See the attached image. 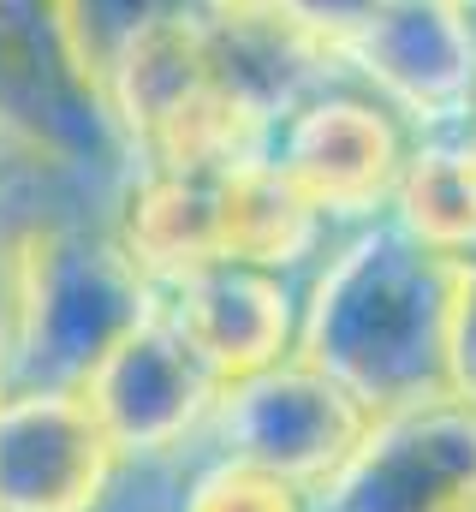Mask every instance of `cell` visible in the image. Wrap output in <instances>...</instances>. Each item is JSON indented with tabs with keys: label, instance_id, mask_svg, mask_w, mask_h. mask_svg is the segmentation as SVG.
Returning a JSON list of instances; mask_svg holds the SVG:
<instances>
[{
	"label": "cell",
	"instance_id": "obj_1",
	"mask_svg": "<svg viewBox=\"0 0 476 512\" xmlns=\"http://www.w3.org/2000/svg\"><path fill=\"white\" fill-rule=\"evenodd\" d=\"M405 137L399 126L352 96L304 108L280 137V173L310 197L316 215H369L393 203L399 167H405Z\"/></svg>",
	"mask_w": 476,
	"mask_h": 512
},
{
	"label": "cell",
	"instance_id": "obj_2",
	"mask_svg": "<svg viewBox=\"0 0 476 512\" xmlns=\"http://www.w3.org/2000/svg\"><path fill=\"white\" fill-rule=\"evenodd\" d=\"M286 334H292V310L268 268L209 262L179 280V340L203 370L227 382L268 376L286 352Z\"/></svg>",
	"mask_w": 476,
	"mask_h": 512
},
{
	"label": "cell",
	"instance_id": "obj_3",
	"mask_svg": "<svg viewBox=\"0 0 476 512\" xmlns=\"http://www.w3.org/2000/svg\"><path fill=\"white\" fill-rule=\"evenodd\" d=\"M244 447L238 459L268 465L280 477H334L363 441L357 393L340 376H250V399L238 405Z\"/></svg>",
	"mask_w": 476,
	"mask_h": 512
},
{
	"label": "cell",
	"instance_id": "obj_4",
	"mask_svg": "<svg viewBox=\"0 0 476 512\" xmlns=\"http://www.w3.org/2000/svg\"><path fill=\"white\" fill-rule=\"evenodd\" d=\"M42 447L48 453H36L18 411H0V507L84 512L108 477V429L78 399H42Z\"/></svg>",
	"mask_w": 476,
	"mask_h": 512
},
{
	"label": "cell",
	"instance_id": "obj_5",
	"mask_svg": "<svg viewBox=\"0 0 476 512\" xmlns=\"http://www.w3.org/2000/svg\"><path fill=\"white\" fill-rule=\"evenodd\" d=\"M125 393H143V399H131L108 423V441L114 447H161L167 435H179L191 423L209 382H203V364L191 358V346L179 334L143 328L102 364V387H96L90 405H108V399H125Z\"/></svg>",
	"mask_w": 476,
	"mask_h": 512
},
{
	"label": "cell",
	"instance_id": "obj_6",
	"mask_svg": "<svg viewBox=\"0 0 476 512\" xmlns=\"http://www.w3.org/2000/svg\"><path fill=\"white\" fill-rule=\"evenodd\" d=\"M316 233H322V215L310 209V197L268 155H250L233 173L215 179V245H221V262L286 268V262L310 256Z\"/></svg>",
	"mask_w": 476,
	"mask_h": 512
},
{
	"label": "cell",
	"instance_id": "obj_7",
	"mask_svg": "<svg viewBox=\"0 0 476 512\" xmlns=\"http://www.w3.org/2000/svg\"><path fill=\"white\" fill-rule=\"evenodd\" d=\"M125 245L143 268L185 280L209 262H221L215 245V179H179V173H155L149 185H137L131 209H125Z\"/></svg>",
	"mask_w": 476,
	"mask_h": 512
},
{
	"label": "cell",
	"instance_id": "obj_8",
	"mask_svg": "<svg viewBox=\"0 0 476 512\" xmlns=\"http://www.w3.org/2000/svg\"><path fill=\"white\" fill-rule=\"evenodd\" d=\"M215 54L209 36L191 18H155L125 42V66H119V90H125V120L137 137L161 126L173 108H185L203 84H215Z\"/></svg>",
	"mask_w": 476,
	"mask_h": 512
},
{
	"label": "cell",
	"instance_id": "obj_9",
	"mask_svg": "<svg viewBox=\"0 0 476 512\" xmlns=\"http://www.w3.org/2000/svg\"><path fill=\"white\" fill-rule=\"evenodd\" d=\"M399 227L411 233L417 251L435 256H465L476 251V179L453 143H423L405 155L399 185H393Z\"/></svg>",
	"mask_w": 476,
	"mask_h": 512
},
{
	"label": "cell",
	"instance_id": "obj_10",
	"mask_svg": "<svg viewBox=\"0 0 476 512\" xmlns=\"http://www.w3.org/2000/svg\"><path fill=\"white\" fill-rule=\"evenodd\" d=\"M185 512H304L298 483L250 465V459H221L215 471H203L185 495Z\"/></svg>",
	"mask_w": 476,
	"mask_h": 512
},
{
	"label": "cell",
	"instance_id": "obj_11",
	"mask_svg": "<svg viewBox=\"0 0 476 512\" xmlns=\"http://www.w3.org/2000/svg\"><path fill=\"white\" fill-rule=\"evenodd\" d=\"M459 155H465V167H471V179H476V120L459 131Z\"/></svg>",
	"mask_w": 476,
	"mask_h": 512
},
{
	"label": "cell",
	"instance_id": "obj_12",
	"mask_svg": "<svg viewBox=\"0 0 476 512\" xmlns=\"http://www.w3.org/2000/svg\"><path fill=\"white\" fill-rule=\"evenodd\" d=\"M447 6H453V12H471L476 0H447Z\"/></svg>",
	"mask_w": 476,
	"mask_h": 512
}]
</instances>
